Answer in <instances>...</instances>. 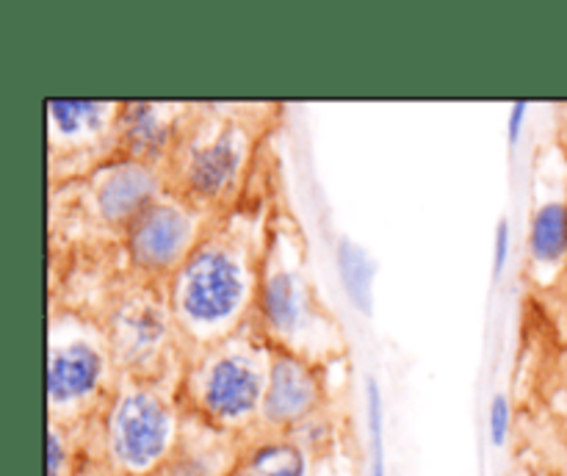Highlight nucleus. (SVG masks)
<instances>
[{"label": "nucleus", "instance_id": "1", "mask_svg": "<svg viewBox=\"0 0 567 476\" xmlns=\"http://www.w3.org/2000/svg\"><path fill=\"white\" fill-rule=\"evenodd\" d=\"M266 232L247 214L216 216L186 263L166 282L172 315L188 352L236 335L252 319Z\"/></svg>", "mask_w": 567, "mask_h": 476}, {"label": "nucleus", "instance_id": "2", "mask_svg": "<svg viewBox=\"0 0 567 476\" xmlns=\"http://www.w3.org/2000/svg\"><path fill=\"white\" fill-rule=\"evenodd\" d=\"M249 324L280 352L321 365L343 349L341 330L316 299L305 263L302 236L291 219H275L266 232Z\"/></svg>", "mask_w": 567, "mask_h": 476}, {"label": "nucleus", "instance_id": "3", "mask_svg": "<svg viewBox=\"0 0 567 476\" xmlns=\"http://www.w3.org/2000/svg\"><path fill=\"white\" fill-rule=\"evenodd\" d=\"M275 346L247 324L236 335L188 352L181 402L214 430L241 437L260 426Z\"/></svg>", "mask_w": 567, "mask_h": 476}, {"label": "nucleus", "instance_id": "4", "mask_svg": "<svg viewBox=\"0 0 567 476\" xmlns=\"http://www.w3.org/2000/svg\"><path fill=\"white\" fill-rule=\"evenodd\" d=\"M181 380L120 376L97 418L100 465L111 476H155L181 441Z\"/></svg>", "mask_w": 567, "mask_h": 476}, {"label": "nucleus", "instance_id": "5", "mask_svg": "<svg viewBox=\"0 0 567 476\" xmlns=\"http://www.w3.org/2000/svg\"><path fill=\"white\" fill-rule=\"evenodd\" d=\"M120 382L103 321L83 310H53L48 324V415L92 426Z\"/></svg>", "mask_w": 567, "mask_h": 476}, {"label": "nucleus", "instance_id": "6", "mask_svg": "<svg viewBox=\"0 0 567 476\" xmlns=\"http://www.w3.org/2000/svg\"><path fill=\"white\" fill-rule=\"evenodd\" d=\"M219 111L221 105H197V114H188L181 144L166 166L172 192L214 216L236 203L258 133L244 114Z\"/></svg>", "mask_w": 567, "mask_h": 476}, {"label": "nucleus", "instance_id": "7", "mask_svg": "<svg viewBox=\"0 0 567 476\" xmlns=\"http://www.w3.org/2000/svg\"><path fill=\"white\" fill-rule=\"evenodd\" d=\"M120 376L183 380L188 346L172 315L166 286L133 277L131 288L109 299L103 321Z\"/></svg>", "mask_w": 567, "mask_h": 476}, {"label": "nucleus", "instance_id": "8", "mask_svg": "<svg viewBox=\"0 0 567 476\" xmlns=\"http://www.w3.org/2000/svg\"><path fill=\"white\" fill-rule=\"evenodd\" d=\"M216 216L188 203L177 192L166 188L153 205L133 219L122 236L127 269L136 280L166 286L175 271L197 249Z\"/></svg>", "mask_w": 567, "mask_h": 476}, {"label": "nucleus", "instance_id": "9", "mask_svg": "<svg viewBox=\"0 0 567 476\" xmlns=\"http://www.w3.org/2000/svg\"><path fill=\"white\" fill-rule=\"evenodd\" d=\"M48 147L50 177L64 166L59 183L86 180L97 166L120 155V111L122 103L103 100H48Z\"/></svg>", "mask_w": 567, "mask_h": 476}, {"label": "nucleus", "instance_id": "10", "mask_svg": "<svg viewBox=\"0 0 567 476\" xmlns=\"http://www.w3.org/2000/svg\"><path fill=\"white\" fill-rule=\"evenodd\" d=\"M78 186L92 225L122 241L133 219L169 188V177L161 166L116 155L97 166L86 180H78Z\"/></svg>", "mask_w": 567, "mask_h": 476}, {"label": "nucleus", "instance_id": "11", "mask_svg": "<svg viewBox=\"0 0 567 476\" xmlns=\"http://www.w3.org/2000/svg\"><path fill=\"white\" fill-rule=\"evenodd\" d=\"M321 410H324V380L319 365L275 349L258 432L288 435Z\"/></svg>", "mask_w": 567, "mask_h": 476}, {"label": "nucleus", "instance_id": "12", "mask_svg": "<svg viewBox=\"0 0 567 476\" xmlns=\"http://www.w3.org/2000/svg\"><path fill=\"white\" fill-rule=\"evenodd\" d=\"M186 111L181 103H122L116 127L122 158L166 169L188 122Z\"/></svg>", "mask_w": 567, "mask_h": 476}, {"label": "nucleus", "instance_id": "13", "mask_svg": "<svg viewBox=\"0 0 567 476\" xmlns=\"http://www.w3.org/2000/svg\"><path fill=\"white\" fill-rule=\"evenodd\" d=\"M244 441L186 413L181 441L155 476H227L241 465Z\"/></svg>", "mask_w": 567, "mask_h": 476}, {"label": "nucleus", "instance_id": "14", "mask_svg": "<svg viewBox=\"0 0 567 476\" xmlns=\"http://www.w3.org/2000/svg\"><path fill=\"white\" fill-rule=\"evenodd\" d=\"M241 465L252 476H310V452L291 435L258 432L244 441Z\"/></svg>", "mask_w": 567, "mask_h": 476}, {"label": "nucleus", "instance_id": "15", "mask_svg": "<svg viewBox=\"0 0 567 476\" xmlns=\"http://www.w3.org/2000/svg\"><path fill=\"white\" fill-rule=\"evenodd\" d=\"M535 269H563L567 263V199H546L535 208L526 232Z\"/></svg>", "mask_w": 567, "mask_h": 476}, {"label": "nucleus", "instance_id": "16", "mask_svg": "<svg viewBox=\"0 0 567 476\" xmlns=\"http://www.w3.org/2000/svg\"><path fill=\"white\" fill-rule=\"evenodd\" d=\"M336 266H338V277H341L343 291H347L349 302L354 304V310L363 315L374 313V277H377L374 258H371L360 244H354L352 238L343 236L338 238Z\"/></svg>", "mask_w": 567, "mask_h": 476}, {"label": "nucleus", "instance_id": "17", "mask_svg": "<svg viewBox=\"0 0 567 476\" xmlns=\"http://www.w3.org/2000/svg\"><path fill=\"white\" fill-rule=\"evenodd\" d=\"M83 426H64L48 421V476H81L83 448L78 441Z\"/></svg>", "mask_w": 567, "mask_h": 476}, {"label": "nucleus", "instance_id": "18", "mask_svg": "<svg viewBox=\"0 0 567 476\" xmlns=\"http://www.w3.org/2000/svg\"><path fill=\"white\" fill-rule=\"evenodd\" d=\"M365 430H369V476H388L385 407L377 376L365 380Z\"/></svg>", "mask_w": 567, "mask_h": 476}, {"label": "nucleus", "instance_id": "19", "mask_svg": "<svg viewBox=\"0 0 567 476\" xmlns=\"http://www.w3.org/2000/svg\"><path fill=\"white\" fill-rule=\"evenodd\" d=\"M513 402H509L507 393H496L491 402V410H487V435H491L493 446H507L509 435H513Z\"/></svg>", "mask_w": 567, "mask_h": 476}, {"label": "nucleus", "instance_id": "20", "mask_svg": "<svg viewBox=\"0 0 567 476\" xmlns=\"http://www.w3.org/2000/svg\"><path fill=\"white\" fill-rule=\"evenodd\" d=\"M513 255V230H509L507 219H498L496 225V247H493V275L502 277Z\"/></svg>", "mask_w": 567, "mask_h": 476}, {"label": "nucleus", "instance_id": "21", "mask_svg": "<svg viewBox=\"0 0 567 476\" xmlns=\"http://www.w3.org/2000/svg\"><path fill=\"white\" fill-rule=\"evenodd\" d=\"M526 114H529V103H526V100H515V103L509 105L507 138L513 147L520 142V133H524V125H526Z\"/></svg>", "mask_w": 567, "mask_h": 476}, {"label": "nucleus", "instance_id": "22", "mask_svg": "<svg viewBox=\"0 0 567 476\" xmlns=\"http://www.w3.org/2000/svg\"><path fill=\"white\" fill-rule=\"evenodd\" d=\"M227 476H252V474H249V470L244 468V465H238V468L233 470V474H227Z\"/></svg>", "mask_w": 567, "mask_h": 476}, {"label": "nucleus", "instance_id": "23", "mask_svg": "<svg viewBox=\"0 0 567 476\" xmlns=\"http://www.w3.org/2000/svg\"><path fill=\"white\" fill-rule=\"evenodd\" d=\"M81 476H86V470H83V474H81ZM94 476H97V474H94ZM100 476H111V474H109V470H105V468H103V474H100Z\"/></svg>", "mask_w": 567, "mask_h": 476}, {"label": "nucleus", "instance_id": "24", "mask_svg": "<svg viewBox=\"0 0 567 476\" xmlns=\"http://www.w3.org/2000/svg\"><path fill=\"white\" fill-rule=\"evenodd\" d=\"M565 402H567V391H565Z\"/></svg>", "mask_w": 567, "mask_h": 476}]
</instances>
